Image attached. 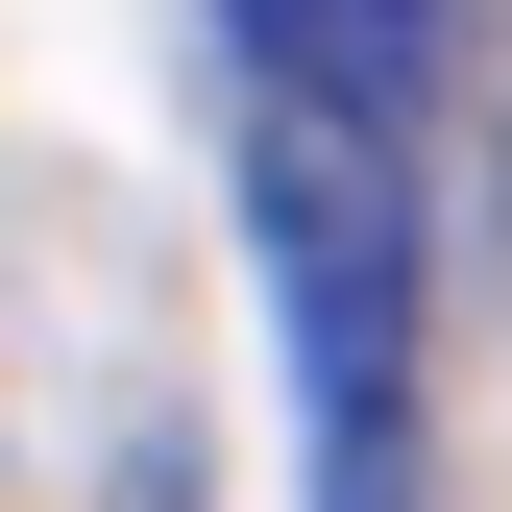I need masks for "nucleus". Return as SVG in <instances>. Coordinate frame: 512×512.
I'll return each instance as SVG.
<instances>
[{"label":"nucleus","instance_id":"f257e3e1","mask_svg":"<svg viewBox=\"0 0 512 512\" xmlns=\"http://www.w3.org/2000/svg\"><path fill=\"white\" fill-rule=\"evenodd\" d=\"M244 244H269V366H293L317 512H415V171L342 122H244Z\"/></svg>","mask_w":512,"mask_h":512},{"label":"nucleus","instance_id":"f03ea898","mask_svg":"<svg viewBox=\"0 0 512 512\" xmlns=\"http://www.w3.org/2000/svg\"><path fill=\"white\" fill-rule=\"evenodd\" d=\"M244 98L269 122H342V147H391V122L439 98V49H464V0H220Z\"/></svg>","mask_w":512,"mask_h":512}]
</instances>
